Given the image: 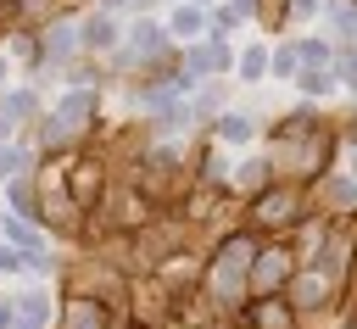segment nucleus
I'll use <instances>...</instances> for the list:
<instances>
[{"label":"nucleus","mask_w":357,"mask_h":329,"mask_svg":"<svg viewBox=\"0 0 357 329\" xmlns=\"http://www.w3.org/2000/svg\"><path fill=\"white\" fill-rule=\"evenodd\" d=\"M17 162H22V156H17V151H0V173H11V167H17Z\"/></svg>","instance_id":"5"},{"label":"nucleus","mask_w":357,"mask_h":329,"mask_svg":"<svg viewBox=\"0 0 357 329\" xmlns=\"http://www.w3.org/2000/svg\"><path fill=\"white\" fill-rule=\"evenodd\" d=\"M89 106H95V95H67V100H61V112H56V123H50V134L61 139L67 128H84V117H89Z\"/></svg>","instance_id":"1"},{"label":"nucleus","mask_w":357,"mask_h":329,"mask_svg":"<svg viewBox=\"0 0 357 329\" xmlns=\"http://www.w3.org/2000/svg\"><path fill=\"white\" fill-rule=\"evenodd\" d=\"M84 39H89V45H112V39H117V28L100 17V22H89V28H84Z\"/></svg>","instance_id":"4"},{"label":"nucleus","mask_w":357,"mask_h":329,"mask_svg":"<svg viewBox=\"0 0 357 329\" xmlns=\"http://www.w3.org/2000/svg\"><path fill=\"white\" fill-rule=\"evenodd\" d=\"M6 318H11V307H0V329H6Z\"/></svg>","instance_id":"6"},{"label":"nucleus","mask_w":357,"mask_h":329,"mask_svg":"<svg viewBox=\"0 0 357 329\" xmlns=\"http://www.w3.org/2000/svg\"><path fill=\"white\" fill-rule=\"evenodd\" d=\"M73 45H78V28H73V22H56V28L45 33V50H50L56 61H61V56H73Z\"/></svg>","instance_id":"2"},{"label":"nucleus","mask_w":357,"mask_h":329,"mask_svg":"<svg viewBox=\"0 0 357 329\" xmlns=\"http://www.w3.org/2000/svg\"><path fill=\"white\" fill-rule=\"evenodd\" d=\"M67 329H100V312H95V307H84V301H73V312H67Z\"/></svg>","instance_id":"3"}]
</instances>
